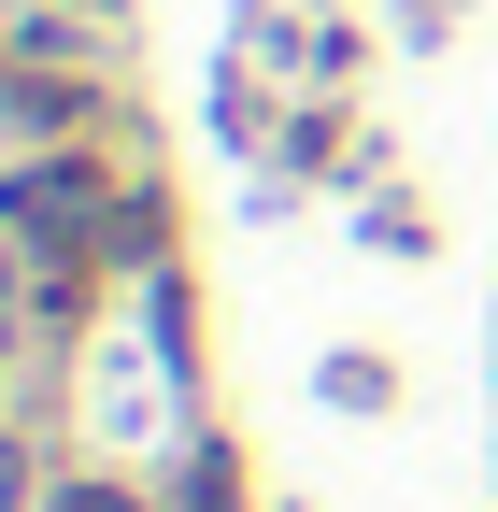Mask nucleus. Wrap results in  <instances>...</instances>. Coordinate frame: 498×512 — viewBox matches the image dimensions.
I'll list each match as a JSON object with an SVG mask.
<instances>
[{
	"mask_svg": "<svg viewBox=\"0 0 498 512\" xmlns=\"http://www.w3.org/2000/svg\"><path fill=\"white\" fill-rule=\"evenodd\" d=\"M0 228L15 242H129V200H114L86 157H43V171L0 185Z\"/></svg>",
	"mask_w": 498,
	"mask_h": 512,
	"instance_id": "obj_1",
	"label": "nucleus"
},
{
	"mask_svg": "<svg viewBox=\"0 0 498 512\" xmlns=\"http://www.w3.org/2000/svg\"><path fill=\"white\" fill-rule=\"evenodd\" d=\"M57 512H143L129 484H57Z\"/></svg>",
	"mask_w": 498,
	"mask_h": 512,
	"instance_id": "obj_2",
	"label": "nucleus"
},
{
	"mask_svg": "<svg viewBox=\"0 0 498 512\" xmlns=\"http://www.w3.org/2000/svg\"><path fill=\"white\" fill-rule=\"evenodd\" d=\"M0 512H29V456H15V441H0Z\"/></svg>",
	"mask_w": 498,
	"mask_h": 512,
	"instance_id": "obj_3",
	"label": "nucleus"
},
{
	"mask_svg": "<svg viewBox=\"0 0 498 512\" xmlns=\"http://www.w3.org/2000/svg\"><path fill=\"white\" fill-rule=\"evenodd\" d=\"M0 342H15V328H0Z\"/></svg>",
	"mask_w": 498,
	"mask_h": 512,
	"instance_id": "obj_4",
	"label": "nucleus"
}]
</instances>
